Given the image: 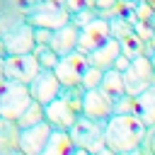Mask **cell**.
<instances>
[{"label": "cell", "instance_id": "6da1fadb", "mask_svg": "<svg viewBox=\"0 0 155 155\" xmlns=\"http://www.w3.org/2000/svg\"><path fill=\"white\" fill-rule=\"evenodd\" d=\"M143 133L145 124L136 114H111L104 126V145L114 153H126L131 148H138Z\"/></svg>", "mask_w": 155, "mask_h": 155}, {"label": "cell", "instance_id": "7a4b0ae2", "mask_svg": "<svg viewBox=\"0 0 155 155\" xmlns=\"http://www.w3.org/2000/svg\"><path fill=\"white\" fill-rule=\"evenodd\" d=\"M82 94L85 87L82 85H68L61 87V92L44 104V119L53 126V128H70V124L82 114Z\"/></svg>", "mask_w": 155, "mask_h": 155}, {"label": "cell", "instance_id": "3957f363", "mask_svg": "<svg viewBox=\"0 0 155 155\" xmlns=\"http://www.w3.org/2000/svg\"><path fill=\"white\" fill-rule=\"evenodd\" d=\"M104 126H107V121H102V119H90V116L80 114V116L70 124L68 136H70V140H73L75 148H82V150H87V153H94V150H99V148L104 145Z\"/></svg>", "mask_w": 155, "mask_h": 155}, {"label": "cell", "instance_id": "277c9868", "mask_svg": "<svg viewBox=\"0 0 155 155\" xmlns=\"http://www.w3.org/2000/svg\"><path fill=\"white\" fill-rule=\"evenodd\" d=\"M121 78H124V90L126 94H138L140 90L155 85V65L148 56L138 53L128 61V65L121 70Z\"/></svg>", "mask_w": 155, "mask_h": 155}, {"label": "cell", "instance_id": "5b68a950", "mask_svg": "<svg viewBox=\"0 0 155 155\" xmlns=\"http://www.w3.org/2000/svg\"><path fill=\"white\" fill-rule=\"evenodd\" d=\"M29 102H31V94H29V87L24 82L5 80L0 85V116L17 119L27 109Z\"/></svg>", "mask_w": 155, "mask_h": 155}, {"label": "cell", "instance_id": "8992f818", "mask_svg": "<svg viewBox=\"0 0 155 155\" xmlns=\"http://www.w3.org/2000/svg\"><path fill=\"white\" fill-rule=\"evenodd\" d=\"M87 65H90L87 53H82V51L75 48V51H70V53H65V56L58 58V63L53 65V73H56V78H58V82L63 87L80 85V78H82V73H85Z\"/></svg>", "mask_w": 155, "mask_h": 155}, {"label": "cell", "instance_id": "52a82bcc", "mask_svg": "<svg viewBox=\"0 0 155 155\" xmlns=\"http://www.w3.org/2000/svg\"><path fill=\"white\" fill-rule=\"evenodd\" d=\"M5 78L29 85V80L41 70L34 53H5Z\"/></svg>", "mask_w": 155, "mask_h": 155}, {"label": "cell", "instance_id": "ba28073f", "mask_svg": "<svg viewBox=\"0 0 155 155\" xmlns=\"http://www.w3.org/2000/svg\"><path fill=\"white\" fill-rule=\"evenodd\" d=\"M111 36V22L107 19H87L78 31V51L90 53L99 44H104Z\"/></svg>", "mask_w": 155, "mask_h": 155}, {"label": "cell", "instance_id": "9c48e42d", "mask_svg": "<svg viewBox=\"0 0 155 155\" xmlns=\"http://www.w3.org/2000/svg\"><path fill=\"white\" fill-rule=\"evenodd\" d=\"M53 126L44 119L34 126H27V128H19V138H17V148L24 153V155H39L41 148L46 145L48 136H51Z\"/></svg>", "mask_w": 155, "mask_h": 155}, {"label": "cell", "instance_id": "30bf717a", "mask_svg": "<svg viewBox=\"0 0 155 155\" xmlns=\"http://www.w3.org/2000/svg\"><path fill=\"white\" fill-rule=\"evenodd\" d=\"M0 39H2L5 53H31V48L36 46L34 44V24H29L27 19L19 22V24H15Z\"/></svg>", "mask_w": 155, "mask_h": 155}, {"label": "cell", "instance_id": "8fae6325", "mask_svg": "<svg viewBox=\"0 0 155 155\" xmlns=\"http://www.w3.org/2000/svg\"><path fill=\"white\" fill-rule=\"evenodd\" d=\"M29 94H31V99H36V102H41V104H48L58 92H61V82H58V78H56V73L51 70V68H41L31 80H29Z\"/></svg>", "mask_w": 155, "mask_h": 155}, {"label": "cell", "instance_id": "7c38bea8", "mask_svg": "<svg viewBox=\"0 0 155 155\" xmlns=\"http://www.w3.org/2000/svg\"><path fill=\"white\" fill-rule=\"evenodd\" d=\"M82 114L90 116V119H102L107 121L111 114H114V99L99 90V87H92V90H85L82 94Z\"/></svg>", "mask_w": 155, "mask_h": 155}, {"label": "cell", "instance_id": "4fadbf2b", "mask_svg": "<svg viewBox=\"0 0 155 155\" xmlns=\"http://www.w3.org/2000/svg\"><path fill=\"white\" fill-rule=\"evenodd\" d=\"M24 19L34 27H48V29H56L61 24H65L70 17L65 10L61 7H53V5H39L36 10H27L24 12Z\"/></svg>", "mask_w": 155, "mask_h": 155}, {"label": "cell", "instance_id": "5bb4252c", "mask_svg": "<svg viewBox=\"0 0 155 155\" xmlns=\"http://www.w3.org/2000/svg\"><path fill=\"white\" fill-rule=\"evenodd\" d=\"M78 31H80V27L68 19L65 24H61V27H56V29L51 31L48 46H51L58 56H65V53H70V51L78 48Z\"/></svg>", "mask_w": 155, "mask_h": 155}, {"label": "cell", "instance_id": "9a60e30c", "mask_svg": "<svg viewBox=\"0 0 155 155\" xmlns=\"http://www.w3.org/2000/svg\"><path fill=\"white\" fill-rule=\"evenodd\" d=\"M119 53H121L119 39L116 36H109L104 44H99L97 48H92L87 53V61H90V65H94L99 70H107V68H114V61H116Z\"/></svg>", "mask_w": 155, "mask_h": 155}, {"label": "cell", "instance_id": "2e32d148", "mask_svg": "<svg viewBox=\"0 0 155 155\" xmlns=\"http://www.w3.org/2000/svg\"><path fill=\"white\" fill-rule=\"evenodd\" d=\"M133 114L145 126L155 124V85H150V87L140 90L138 94H133Z\"/></svg>", "mask_w": 155, "mask_h": 155}, {"label": "cell", "instance_id": "e0dca14e", "mask_svg": "<svg viewBox=\"0 0 155 155\" xmlns=\"http://www.w3.org/2000/svg\"><path fill=\"white\" fill-rule=\"evenodd\" d=\"M73 150H75V145H73L68 131L65 128H53L39 155H70Z\"/></svg>", "mask_w": 155, "mask_h": 155}, {"label": "cell", "instance_id": "ac0fdd59", "mask_svg": "<svg viewBox=\"0 0 155 155\" xmlns=\"http://www.w3.org/2000/svg\"><path fill=\"white\" fill-rule=\"evenodd\" d=\"M19 22H24V7L17 0H0V36Z\"/></svg>", "mask_w": 155, "mask_h": 155}, {"label": "cell", "instance_id": "d6986e66", "mask_svg": "<svg viewBox=\"0 0 155 155\" xmlns=\"http://www.w3.org/2000/svg\"><path fill=\"white\" fill-rule=\"evenodd\" d=\"M99 90H104L111 99L121 97L126 90H124V78H121V70L116 68H107L102 73V80H99Z\"/></svg>", "mask_w": 155, "mask_h": 155}, {"label": "cell", "instance_id": "ffe728a7", "mask_svg": "<svg viewBox=\"0 0 155 155\" xmlns=\"http://www.w3.org/2000/svg\"><path fill=\"white\" fill-rule=\"evenodd\" d=\"M17 138H19V126L15 119L0 116V153L17 148Z\"/></svg>", "mask_w": 155, "mask_h": 155}, {"label": "cell", "instance_id": "44dd1931", "mask_svg": "<svg viewBox=\"0 0 155 155\" xmlns=\"http://www.w3.org/2000/svg\"><path fill=\"white\" fill-rule=\"evenodd\" d=\"M15 121H17V126H19V128H27V126H34V124L44 121V104H41V102H36V99H31V102L27 104V109H24Z\"/></svg>", "mask_w": 155, "mask_h": 155}, {"label": "cell", "instance_id": "7402d4cb", "mask_svg": "<svg viewBox=\"0 0 155 155\" xmlns=\"http://www.w3.org/2000/svg\"><path fill=\"white\" fill-rule=\"evenodd\" d=\"M31 53H34V58H36V63H39V68H51L53 70V65L58 63V53L48 46V44H36L34 48H31Z\"/></svg>", "mask_w": 155, "mask_h": 155}, {"label": "cell", "instance_id": "603a6c76", "mask_svg": "<svg viewBox=\"0 0 155 155\" xmlns=\"http://www.w3.org/2000/svg\"><path fill=\"white\" fill-rule=\"evenodd\" d=\"M102 73H104V70H99V68H94V65H87V68H85V73H82V78H80V85H82L85 90H92V87H99V80H102Z\"/></svg>", "mask_w": 155, "mask_h": 155}, {"label": "cell", "instance_id": "cb8c5ba5", "mask_svg": "<svg viewBox=\"0 0 155 155\" xmlns=\"http://www.w3.org/2000/svg\"><path fill=\"white\" fill-rule=\"evenodd\" d=\"M138 150L143 155H155V124L153 126H145V133L138 143Z\"/></svg>", "mask_w": 155, "mask_h": 155}, {"label": "cell", "instance_id": "d4e9b609", "mask_svg": "<svg viewBox=\"0 0 155 155\" xmlns=\"http://www.w3.org/2000/svg\"><path fill=\"white\" fill-rule=\"evenodd\" d=\"M114 114H133V94H121L114 99Z\"/></svg>", "mask_w": 155, "mask_h": 155}, {"label": "cell", "instance_id": "484cf974", "mask_svg": "<svg viewBox=\"0 0 155 155\" xmlns=\"http://www.w3.org/2000/svg\"><path fill=\"white\" fill-rule=\"evenodd\" d=\"M51 31L53 29H48V27H34V44H48Z\"/></svg>", "mask_w": 155, "mask_h": 155}, {"label": "cell", "instance_id": "4316f807", "mask_svg": "<svg viewBox=\"0 0 155 155\" xmlns=\"http://www.w3.org/2000/svg\"><path fill=\"white\" fill-rule=\"evenodd\" d=\"M90 155H119V153H114L111 148H107V145H102L99 150H94V153H90Z\"/></svg>", "mask_w": 155, "mask_h": 155}, {"label": "cell", "instance_id": "83f0119b", "mask_svg": "<svg viewBox=\"0 0 155 155\" xmlns=\"http://www.w3.org/2000/svg\"><path fill=\"white\" fill-rule=\"evenodd\" d=\"M2 58H5V56H0V85L7 80V78H5V61H2Z\"/></svg>", "mask_w": 155, "mask_h": 155}, {"label": "cell", "instance_id": "f1b7e54d", "mask_svg": "<svg viewBox=\"0 0 155 155\" xmlns=\"http://www.w3.org/2000/svg\"><path fill=\"white\" fill-rule=\"evenodd\" d=\"M0 155H24L19 148H12V150H5V153H0Z\"/></svg>", "mask_w": 155, "mask_h": 155}, {"label": "cell", "instance_id": "f546056e", "mask_svg": "<svg viewBox=\"0 0 155 155\" xmlns=\"http://www.w3.org/2000/svg\"><path fill=\"white\" fill-rule=\"evenodd\" d=\"M119 155H143L138 148H131V150H126V153H119Z\"/></svg>", "mask_w": 155, "mask_h": 155}, {"label": "cell", "instance_id": "4dcf8cb0", "mask_svg": "<svg viewBox=\"0 0 155 155\" xmlns=\"http://www.w3.org/2000/svg\"><path fill=\"white\" fill-rule=\"evenodd\" d=\"M70 155H90V153H87V150H82V148H75Z\"/></svg>", "mask_w": 155, "mask_h": 155}, {"label": "cell", "instance_id": "1f68e13d", "mask_svg": "<svg viewBox=\"0 0 155 155\" xmlns=\"http://www.w3.org/2000/svg\"><path fill=\"white\" fill-rule=\"evenodd\" d=\"M0 56H5V46H2V39H0Z\"/></svg>", "mask_w": 155, "mask_h": 155}]
</instances>
